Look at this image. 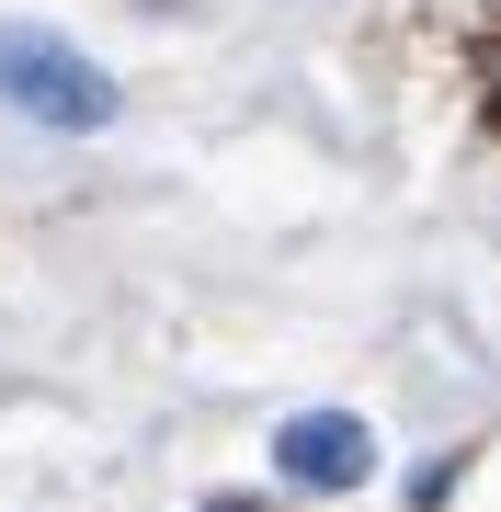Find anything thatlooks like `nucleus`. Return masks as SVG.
Returning <instances> with one entry per match:
<instances>
[{
	"instance_id": "obj_2",
	"label": "nucleus",
	"mask_w": 501,
	"mask_h": 512,
	"mask_svg": "<svg viewBox=\"0 0 501 512\" xmlns=\"http://www.w3.org/2000/svg\"><path fill=\"white\" fill-rule=\"evenodd\" d=\"M274 467L297 478V490H353V478L376 467V444H365L353 410H297V421L274 433Z\"/></svg>"
},
{
	"instance_id": "obj_1",
	"label": "nucleus",
	"mask_w": 501,
	"mask_h": 512,
	"mask_svg": "<svg viewBox=\"0 0 501 512\" xmlns=\"http://www.w3.org/2000/svg\"><path fill=\"white\" fill-rule=\"evenodd\" d=\"M0 103L35 114V126H69V137L114 126V80L69 35H46V23H0Z\"/></svg>"
}]
</instances>
